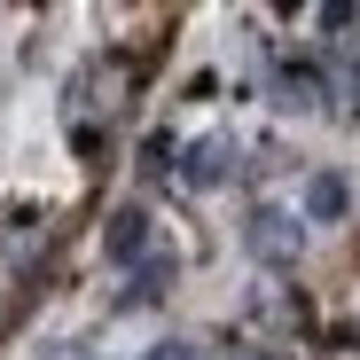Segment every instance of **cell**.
Wrapping results in <instances>:
<instances>
[{
	"mask_svg": "<svg viewBox=\"0 0 360 360\" xmlns=\"http://www.w3.org/2000/svg\"><path fill=\"white\" fill-rule=\"evenodd\" d=\"M297 219H306V227L345 219V180H337V172H314V180H306V196H297Z\"/></svg>",
	"mask_w": 360,
	"mask_h": 360,
	"instance_id": "5b68a950",
	"label": "cell"
},
{
	"mask_svg": "<svg viewBox=\"0 0 360 360\" xmlns=\"http://www.w3.org/2000/svg\"><path fill=\"white\" fill-rule=\"evenodd\" d=\"M243 243H251V259H266V266H297V251H306V219L282 212V204H259L251 227H243Z\"/></svg>",
	"mask_w": 360,
	"mask_h": 360,
	"instance_id": "6da1fadb",
	"label": "cell"
},
{
	"mask_svg": "<svg viewBox=\"0 0 360 360\" xmlns=\"http://www.w3.org/2000/svg\"><path fill=\"white\" fill-rule=\"evenodd\" d=\"M321 94H329V86H321V71H314V63H282V71H274V110L314 117V110H321Z\"/></svg>",
	"mask_w": 360,
	"mask_h": 360,
	"instance_id": "277c9868",
	"label": "cell"
},
{
	"mask_svg": "<svg viewBox=\"0 0 360 360\" xmlns=\"http://www.w3.org/2000/svg\"><path fill=\"white\" fill-rule=\"evenodd\" d=\"M157 360H204V345H157Z\"/></svg>",
	"mask_w": 360,
	"mask_h": 360,
	"instance_id": "8992f818",
	"label": "cell"
},
{
	"mask_svg": "<svg viewBox=\"0 0 360 360\" xmlns=\"http://www.w3.org/2000/svg\"><path fill=\"white\" fill-rule=\"evenodd\" d=\"M102 251H110V266H141V259H149V212H141V204L110 212V227H102Z\"/></svg>",
	"mask_w": 360,
	"mask_h": 360,
	"instance_id": "3957f363",
	"label": "cell"
},
{
	"mask_svg": "<svg viewBox=\"0 0 360 360\" xmlns=\"http://www.w3.org/2000/svg\"><path fill=\"white\" fill-rule=\"evenodd\" d=\"M227 172H235V141L227 134H204V141L180 149V180L188 188H227Z\"/></svg>",
	"mask_w": 360,
	"mask_h": 360,
	"instance_id": "7a4b0ae2",
	"label": "cell"
}]
</instances>
